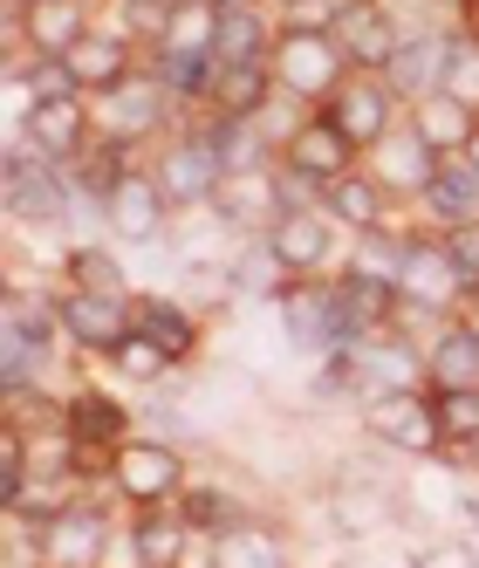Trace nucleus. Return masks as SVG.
Listing matches in <instances>:
<instances>
[{
  "instance_id": "obj_1",
  "label": "nucleus",
  "mask_w": 479,
  "mask_h": 568,
  "mask_svg": "<svg viewBox=\"0 0 479 568\" xmlns=\"http://www.w3.org/2000/svg\"><path fill=\"white\" fill-rule=\"evenodd\" d=\"M90 110H96V138L124 144V151H137L144 138H157L165 124H179V97L165 90V75H157L151 55H144V69H131L116 90L90 97Z\"/></svg>"
},
{
  "instance_id": "obj_2",
  "label": "nucleus",
  "mask_w": 479,
  "mask_h": 568,
  "mask_svg": "<svg viewBox=\"0 0 479 568\" xmlns=\"http://www.w3.org/2000/svg\"><path fill=\"white\" fill-rule=\"evenodd\" d=\"M110 486H116V500H124L131 514L144 507H179V494L192 486V466H185V445L172 438H124L116 445V459H110Z\"/></svg>"
},
{
  "instance_id": "obj_3",
  "label": "nucleus",
  "mask_w": 479,
  "mask_h": 568,
  "mask_svg": "<svg viewBox=\"0 0 479 568\" xmlns=\"http://www.w3.org/2000/svg\"><path fill=\"white\" fill-rule=\"evenodd\" d=\"M274 83L295 103H329L343 83H349V55L329 28H282L274 34Z\"/></svg>"
},
{
  "instance_id": "obj_4",
  "label": "nucleus",
  "mask_w": 479,
  "mask_h": 568,
  "mask_svg": "<svg viewBox=\"0 0 479 568\" xmlns=\"http://www.w3.org/2000/svg\"><path fill=\"white\" fill-rule=\"evenodd\" d=\"M274 315H282V329H288V349H295V356H329V349L349 343L336 274H295L288 288H282V302H274Z\"/></svg>"
},
{
  "instance_id": "obj_5",
  "label": "nucleus",
  "mask_w": 479,
  "mask_h": 568,
  "mask_svg": "<svg viewBox=\"0 0 479 568\" xmlns=\"http://www.w3.org/2000/svg\"><path fill=\"white\" fill-rule=\"evenodd\" d=\"M151 172H157V185H165L172 206L192 213V206H213V192L226 179V158H220L206 124H172V138H165V151H157Z\"/></svg>"
},
{
  "instance_id": "obj_6",
  "label": "nucleus",
  "mask_w": 479,
  "mask_h": 568,
  "mask_svg": "<svg viewBox=\"0 0 479 568\" xmlns=\"http://www.w3.org/2000/svg\"><path fill=\"white\" fill-rule=\"evenodd\" d=\"M466 288H472V274L452 254V240L438 233V226L411 233V254H405V274H397V295H405L411 308H431V315H459Z\"/></svg>"
},
{
  "instance_id": "obj_7",
  "label": "nucleus",
  "mask_w": 479,
  "mask_h": 568,
  "mask_svg": "<svg viewBox=\"0 0 479 568\" xmlns=\"http://www.w3.org/2000/svg\"><path fill=\"white\" fill-rule=\"evenodd\" d=\"M329 520L343 541H370L377 527L405 520V494L370 466V459H343L336 466V486H329Z\"/></svg>"
},
{
  "instance_id": "obj_8",
  "label": "nucleus",
  "mask_w": 479,
  "mask_h": 568,
  "mask_svg": "<svg viewBox=\"0 0 479 568\" xmlns=\"http://www.w3.org/2000/svg\"><path fill=\"white\" fill-rule=\"evenodd\" d=\"M364 438L384 445V453H405V459H431L438 445V412H431V390H377L364 397Z\"/></svg>"
},
{
  "instance_id": "obj_9",
  "label": "nucleus",
  "mask_w": 479,
  "mask_h": 568,
  "mask_svg": "<svg viewBox=\"0 0 479 568\" xmlns=\"http://www.w3.org/2000/svg\"><path fill=\"white\" fill-rule=\"evenodd\" d=\"M172 213L179 206L165 199V185H157L151 165H131L124 179H116V192L103 199V226H110L116 247H157L165 226H172Z\"/></svg>"
},
{
  "instance_id": "obj_10",
  "label": "nucleus",
  "mask_w": 479,
  "mask_h": 568,
  "mask_svg": "<svg viewBox=\"0 0 479 568\" xmlns=\"http://www.w3.org/2000/svg\"><path fill=\"white\" fill-rule=\"evenodd\" d=\"M356 349V397H377V390H431V356L425 343L397 322V329L370 336V343H349Z\"/></svg>"
},
{
  "instance_id": "obj_11",
  "label": "nucleus",
  "mask_w": 479,
  "mask_h": 568,
  "mask_svg": "<svg viewBox=\"0 0 479 568\" xmlns=\"http://www.w3.org/2000/svg\"><path fill=\"white\" fill-rule=\"evenodd\" d=\"M329 116H336V124H343V138L356 144V151H370L384 131H397V124H405V97H397L390 83H384V75L377 69H349V83L323 103Z\"/></svg>"
},
{
  "instance_id": "obj_12",
  "label": "nucleus",
  "mask_w": 479,
  "mask_h": 568,
  "mask_svg": "<svg viewBox=\"0 0 479 568\" xmlns=\"http://www.w3.org/2000/svg\"><path fill=\"white\" fill-rule=\"evenodd\" d=\"M34 548H42V568H103L110 548V507L96 500H69L62 514H49L34 527Z\"/></svg>"
},
{
  "instance_id": "obj_13",
  "label": "nucleus",
  "mask_w": 479,
  "mask_h": 568,
  "mask_svg": "<svg viewBox=\"0 0 479 568\" xmlns=\"http://www.w3.org/2000/svg\"><path fill=\"white\" fill-rule=\"evenodd\" d=\"M137 302V295H131ZM131 302H116V295H90V288H62L55 295V322H62V336L83 349V356H116V343H124L137 329V315Z\"/></svg>"
},
{
  "instance_id": "obj_14",
  "label": "nucleus",
  "mask_w": 479,
  "mask_h": 568,
  "mask_svg": "<svg viewBox=\"0 0 479 568\" xmlns=\"http://www.w3.org/2000/svg\"><path fill=\"white\" fill-rule=\"evenodd\" d=\"M288 213V199H282V179H274V165H240L220 179L213 192V220L233 226L240 240H254V233H274V220Z\"/></svg>"
},
{
  "instance_id": "obj_15",
  "label": "nucleus",
  "mask_w": 479,
  "mask_h": 568,
  "mask_svg": "<svg viewBox=\"0 0 479 568\" xmlns=\"http://www.w3.org/2000/svg\"><path fill=\"white\" fill-rule=\"evenodd\" d=\"M282 165H295V172H308V179L336 185L343 172L364 165V151L343 138V124H336L329 110H308V116H295V124L282 131Z\"/></svg>"
},
{
  "instance_id": "obj_16",
  "label": "nucleus",
  "mask_w": 479,
  "mask_h": 568,
  "mask_svg": "<svg viewBox=\"0 0 479 568\" xmlns=\"http://www.w3.org/2000/svg\"><path fill=\"white\" fill-rule=\"evenodd\" d=\"M28 138L34 158H49V165H75L90 144H96V110L90 97H62V103H34L28 124H14Z\"/></svg>"
},
{
  "instance_id": "obj_17",
  "label": "nucleus",
  "mask_w": 479,
  "mask_h": 568,
  "mask_svg": "<svg viewBox=\"0 0 479 568\" xmlns=\"http://www.w3.org/2000/svg\"><path fill=\"white\" fill-rule=\"evenodd\" d=\"M336 34V42H343V55H349V69H390V55L397 49H405V34H418L405 14H397L390 8V0H356V8L329 28Z\"/></svg>"
},
{
  "instance_id": "obj_18",
  "label": "nucleus",
  "mask_w": 479,
  "mask_h": 568,
  "mask_svg": "<svg viewBox=\"0 0 479 568\" xmlns=\"http://www.w3.org/2000/svg\"><path fill=\"white\" fill-rule=\"evenodd\" d=\"M364 172L390 192V199H418L425 185H431V172H438V151L418 138V124H411V110H405V124L397 131H384L370 151H364Z\"/></svg>"
},
{
  "instance_id": "obj_19",
  "label": "nucleus",
  "mask_w": 479,
  "mask_h": 568,
  "mask_svg": "<svg viewBox=\"0 0 479 568\" xmlns=\"http://www.w3.org/2000/svg\"><path fill=\"white\" fill-rule=\"evenodd\" d=\"M69 69H75V83H83V97H103V90H116L131 69H144V49L131 42L116 21H96L83 42H75L69 55H62Z\"/></svg>"
},
{
  "instance_id": "obj_20",
  "label": "nucleus",
  "mask_w": 479,
  "mask_h": 568,
  "mask_svg": "<svg viewBox=\"0 0 479 568\" xmlns=\"http://www.w3.org/2000/svg\"><path fill=\"white\" fill-rule=\"evenodd\" d=\"M8 28H21L28 55H69L96 28V14H90V0H28V8L8 0Z\"/></svg>"
},
{
  "instance_id": "obj_21",
  "label": "nucleus",
  "mask_w": 479,
  "mask_h": 568,
  "mask_svg": "<svg viewBox=\"0 0 479 568\" xmlns=\"http://www.w3.org/2000/svg\"><path fill=\"white\" fill-rule=\"evenodd\" d=\"M274 34H282V14L261 8V0H220V28H213V62H267Z\"/></svg>"
},
{
  "instance_id": "obj_22",
  "label": "nucleus",
  "mask_w": 479,
  "mask_h": 568,
  "mask_svg": "<svg viewBox=\"0 0 479 568\" xmlns=\"http://www.w3.org/2000/svg\"><path fill=\"white\" fill-rule=\"evenodd\" d=\"M446 62H452V34L418 28V34H405V49L390 55L384 83H390L397 97H405V110H411V103H425L431 90H446Z\"/></svg>"
},
{
  "instance_id": "obj_23",
  "label": "nucleus",
  "mask_w": 479,
  "mask_h": 568,
  "mask_svg": "<svg viewBox=\"0 0 479 568\" xmlns=\"http://www.w3.org/2000/svg\"><path fill=\"white\" fill-rule=\"evenodd\" d=\"M62 425L69 438L83 445V453H116V445L131 438V412H124V397H110L103 384H83L69 404H62Z\"/></svg>"
},
{
  "instance_id": "obj_24",
  "label": "nucleus",
  "mask_w": 479,
  "mask_h": 568,
  "mask_svg": "<svg viewBox=\"0 0 479 568\" xmlns=\"http://www.w3.org/2000/svg\"><path fill=\"white\" fill-rule=\"evenodd\" d=\"M131 315H137V329H144L157 349L179 363V371L198 356V343H206V336H198V322H206V315H198L185 295H137V302H131Z\"/></svg>"
},
{
  "instance_id": "obj_25",
  "label": "nucleus",
  "mask_w": 479,
  "mask_h": 568,
  "mask_svg": "<svg viewBox=\"0 0 479 568\" xmlns=\"http://www.w3.org/2000/svg\"><path fill=\"white\" fill-rule=\"evenodd\" d=\"M425 356H431V390H479V329L466 315H452L446 329H431Z\"/></svg>"
},
{
  "instance_id": "obj_26",
  "label": "nucleus",
  "mask_w": 479,
  "mask_h": 568,
  "mask_svg": "<svg viewBox=\"0 0 479 568\" xmlns=\"http://www.w3.org/2000/svg\"><path fill=\"white\" fill-rule=\"evenodd\" d=\"M323 213H329V220L356 240V233H377V226L390 220V192H384L364 165H356V172H343V179L323 192Z\"/></svg>"
},
{
  "instance_id": "obj_27",
  "label": "nucleus",
  "mask_w": 479,
  "mask_h": 568,
  "mask_svg": "<svg viewBox=\"0 0 479 568\" xmlns=\"http://www.w3.org/2000/svg\"><path fill=\"white\" fill-rule=\"evenodd\" d=\"M418 206L431 213L438 233H452V226L479 220V179H472L466 158H438V172H431V185L418 192Z\"/></svg>"
},
{
  "instance_id": "obj_28",
  "label": "nucleus",
  "mask_w": 479,
  "mask_h": 568,
  "mask_svg": "<svg viewBox=\"0 0 479 568\" xmlns=\"http://www.w3.org/2000/svg\"><path fill=\"white\" fill-rule=\"evenodd\" d=\"M267 240L282 247V261H288L295 274H323L329 254H336V220H329L323 206H315V213H282Z\"/></svg>"
},
{
  "instance_id": "obj_29",
  "label": "nucleus",
  "mask_w": 479,
  "mask_h": 568,
  "mask_svg": "<svg viewBox=\"0 0 479 568\" xmlns=\"http://www.w3.org/2000/svg\"><path fill=\"white\" fill-rule=\"evenodd\" d=\"M185 548H192V527L179 507H144L131 520V561L137 568H185Z\"/></svg>"
},
{
  "instance_id": "obj_30",
  "label": "nucleus",
  "mask_w": 479,
  "mask_h": 568,
  "mask_svg": "<svg viewBox=\"0 0 479 568\" xmlns=\"http://www.w3.org/2000/svg\"><path fill=\"white\" fill-rule=\"evenodd\" d=\"M179 514H185L192 535H213V541H226L233 527H247V520H254V507L240 500L233 486H220V479H192L185 494H179Z\"/></svg>"
},
{
  "instance_id": "obj_31",
  "label": "nucleus",
  "mask_w": 479,
  "mask_h": 568,
  "mask_svg": "<svg viewBox=\"0 0 479 568\" xmlns=\"http://www.w3.org/2000/svg\"><path fill=\"white\" fill-rule=\"evenodd\" d=\"M411 124H418V138H425L438 158H459V151L472 144V131H479V110H466V103L446 97V90H431L425 103H411Z\"/></svg>"
},
{
  "instance_id": "obj_32",
  "label": "nucleus",
  "mask_w": 479,
  "mask_h": 568,
  "mask_svg": "<svg viewBox=\"0 0 479 568\" xmlns=\"http://www.w3.org/2000/svg\"><path fill=\"white\" fill-rule=\"evenodd\" d=\"M233 281H240V302H282L295 267L282 261V247H274L267 233H254V240H240V254H233Z\"/></svg>"
},
{
  "instance_id": "obj_33",
  "label": "nucleus",
  "mask_w": 479,
  "mask_h": 568,
  "mask_svg": "<svg viewBox=\"0 0 479 568\" xmlns=\"http://www.w3.org/2000/svg\"><path fill=\"white\" fill-rule=\"evenodd\" d=\"M213 28H220V0H172L165 34H157V49H151V55H172V62L213 55Z\"/></svg>"
},
{
  "instance_id": "obj_34",
  "label": "nucleus",
  "mask_w": 479,
  "mask_h": 568,
  "mask_svg": "<svg viewBox=\"0 0 479 568\" xmlns=\"http://www.w3.org/2000/svg\"><path fill=\"white\" fill-rule=\"evenodd\" d=\"M405 254H411V233L384 220L377 233H356V247H349V274H370V281H390V288H397V274H405Z\"/></svg>"
},
{
  "instance_id": "obj_35",
  "label": "nucleus",
  "mask_w": 479,
  "mask_h": 568,
  "mask_svg": "<svg viewBox=\"0 0 479 568\" xmlns=\"http://www.w3.org/2000/svg\"><path fill=\"white\" fill-rule=\"evenodd\" d=\"M62 274H69V288H90V295H116V302H131V274L124 261H116L110 247H69L62 254Z\"/></svg>"
},
{
  "instance_id": "obj_36",
  "label": "nucleus",
  "mask_w": 479,
  "mask_h": 568,
  "mask_svg": "<svg viewBox=\"0 0 479 568\" xmlns=\"http://www.w3.org/2000/svg\"><path fill=\"white\" fill-rule=\"evenodd\" d=\"M431 412H438V459H466L479 445V390H431Z\"/></svg>"
},
{
  "instance_id": "obj_37",
  "label": "nucleus",
  "mask_w": 479,
  "mask_h": 568,
  "mask_svg": "<svg viewBox=\"0 0 479 568\" xmlns=\"http://www.w3.org/2000/svg\"><path fill=\"white\" fill-rule=\"evenodd\" d=\"M220 568H295V555H288V541L274 535V527L247 520V527H233L220 541Z\"/></svg>"
},
{
  "instance_id": "obj_38",
  "label": "nucleus",
  "mask_w": 479,
  "mask_h": 568,
  "mask_svg": "<svg viewBox=\"0 0 479 568\" xmlns=\"http://www.w3.org/2000/svg\"><path fill=\"white\" fill-rule=\"evenodd\" d=\"M110 371L124 377V384H151V390H157V384H172V371H179V363H172L165 349H157V343H151L144 329H131L124 343H116V356H110Z\"/></svg>"
},
{
  "instance_id": "obj_39",
  "label": "nucleus",
  "mask_w": 479,
  "mask_h": 568,
  "mask_svg": "<svg viewBox=\"0 0 479 568\" xmlns=\"http://www.w3.org/2000/svg\"><path fill=\"white\" fill-rule=\"evenodd\" d=\"M185 302L198 315H220L240 302V281H233V261H185Z\"/></svg>"
},
{
  "instance_id": "obj_40",
  "label": "nucleus",
  "mask_w": 479,
  "mask_h": 568,
  "mask_svg": "<svg viewBox=\"0 0 479 568\" xmlns=\"http://www.w3.org/2000/svg\"><path fill=\"white\" fill-rule=\"evenodd\" d=\"M446 97H459L466 110H479V42L452 28V62H446Z\"/></svg>"
},
{
  "instance_id": "obj_41",
  "label": "nucleus",
  "mask_w": 479,
  "mask_h": 568,
  "mask_svg": "<svg viewBox=\"0 0 479 568\" xmlns=\"http://www.w3.org/2000/svg\"><path fill=\"white\" fill-rule=\"evenodd\" d=\"M411 568H479V555H472V541H425V548H411Z\"/></svg>"
},
{
  "instance_id": "obj_42",
  "label": "nucleus",
  "mask_w": 479,
  "mask_h": 568,
  "mask_svg": "<svg viewBox=\"0 0 479 568\" xmlns=\"http://www.w3.org/2000/svg\"><path fill=\"white\" fill-rule=\"evenodd\" d=\"M446 240H452V254H459V261H466V274H472V281H479V220H466V226H452V233H446Z\"/></svg>"
},
{
  "instance_id": "obj_43",
  "label": "nucleus",
  "mask_w": 479,
  "mask_h": 568,
  "mask_svg": "<svg viewBox=\"0 0 479 568\" xmlns=\"http://www.w3.org/2000/svg\"><path fill=\"white\" fill-rule=\"evenodd\" d=\"M452 28L466 34V42H479V0H452Z\"/></svg>"
},
{
  "instance_id": "obj_44",
  "label": "nucleus",
  "mask_w": 479,
  "mask_h": 568,
  "mask_svg": "<svg viewBox=\"0 0 479 568\" xmlns=\"http://www.w3.org/2000/svg\"><path fill=\"white\" fill-rule=\"evenodd\" d=\"M459 315L472 322V329H479V281H472V288H466V302H459Z\"/></svg>"
},
{
  "instance_id": "obj_45",
  "label": "nucleus",
  "mask_w": 479,
  "mask_h": 568,
  "mask_svg": "<svg viewBox=\"0 0 479 568\" xmlns=\"http://www.w3.org/2000/svg\"><path fill=\"white\" fill-rule=\"evenodd\" d=\"M144 8H172V0H144Z\"/></svg>"
},
{
  "instance_id": "obj_46",
  "label": "nucleus",
  "mask_w": 479,
  "mask_h": 568,
  "mask_svg": "<svg viewBox=\"0 0 479 568\" xmlns=\"http://www.w3.org/2000/svg\"><path fill=\"white\" fill-rule=\"evenodd\" d=\"M14 8H28V0H14Z\"/></svg>"
},
{
  "instance_id": "obj_47",
  "label": "nucleus",
  "mask_w": 479,
  "mask_h": 568,
  "mask_svg": "<svg viewBox=\"0 0 479 568\" xmlns=\"http://www.w3.org/2000/svg\"><path fill=\"white\" fill-rule=\"evenodd\" d=\"M405 568H411V561H405Z\"/></svg>"
}]
</instances>
